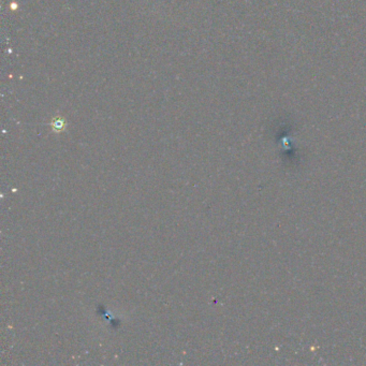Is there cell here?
I'll return each instance as SVG.
<instances>
[{"instance_id": "cell-1", "label": "cell", "mask_w": 366, "mask_h": 366, "mask_svg": "<svg viewBox=\"0 0 366 366\" xmlns=\"http://www.w3.org/2000/svg\"><path fill=\"white\" fill-rule=\"evenodd\" d=\"M63 126H65V124H63V121L61 119H58L57 121H55V123H54V128L57 130H62Z\"/></svg>"}]
</instances>
